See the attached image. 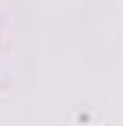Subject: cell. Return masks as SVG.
Instances as JSON below:
<instances>
[]
</instances>
